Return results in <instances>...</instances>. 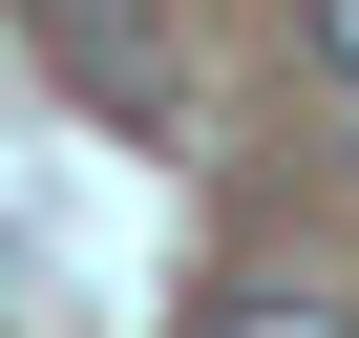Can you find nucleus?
I'll list each match as a JSON object with an SVG mask.
<instances>
[{
	"label": "nucleus",
	"instance_id": "4",
	"mask_svg": "<svg viewBox=\"0 0 359 338\" xmlns=\"http://www.w3.org/2000/svg\"><path fill=\"white\" fill-rule=\"evenodd\" d=\"M338 169H359V127H338Z\"/></svg>",
	"mask_w": 359,
	"mask_h": 338
},
{
	"label": "nucleus",
	"instance_id": "2",
	"mask_svg": "<svg viewBox=\"0 0 359 338\" xmlns=\"http://www.w3.org/2000/svg\"><path fill=\"white\" fill-rule=\"evenodd\" d=\"M212 338H359V317H338V296H296V275H254V296H233Z\"/></svg>",
	"mask_w": 359,
	"mask_h": 338
},
{
	"label": "nucleus",
	"instance_id": "1",
	"mask_svg": "<svg viewBox=\"0 0 359 338\" xmlns=\"http://www.w3.org/2000/svg\"><path fill=\"white\" fill-rule=\"evenodd\" d=\"M22 43L64 64V106L85 127H127V148H191V22H169V0H22Z\"/></svg>",
	"mask_w": 359,
	"mask_h": 338
},
{
	"label": "nucleus",
	"instance_id": "3",
	"mask_svg": "<svg viewBox=\"0 0 359 338\" xmlns=\"http://www.w3.org/2000/svg\"><path fill=\"white\" fill-rule=\"evenodd\" d=\"M296 22H317V64H338V106H359V0H296Z\"/></svg>",
	"mask_w": 359,
	"mask_h": 338
}]
</instances>
